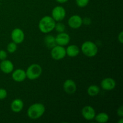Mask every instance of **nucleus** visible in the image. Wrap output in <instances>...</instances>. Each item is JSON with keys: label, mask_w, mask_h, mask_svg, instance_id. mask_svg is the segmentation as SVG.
I'll return each mask as SVG.
<instances>
[{"label": "nucleus", "mask_w": 123, "mask_h": 123, "mask_svg": "<svg viewBox=\"0 0 123 123\" xmlns=\"http://www.w3.org/2000/svg\"><path fill=\"white\" fill-rule=\"evenodd\" d=\"M55 20L50 16H45L40 20L38 22L39 30L44 34H48L55 28Z\"/></svg>", "instance_id": "f257e3e1"}, {"label": "nucleus", "mask_w": 123, "mask_h": 123, "mask_svg": "<svg viewBox=\"0 0 123 123\" xmlns=\"http://www.w3.org/2000/svg\"><path fill=\"white\" fill-rule=\"evenodd\" d=\"M46 111L44 105L41 103H36L31 105L27 110V115L31 120H37L43 116Z\"/></svg>", "instance_id": "f03ea898"}, {"label": "nucleus", "mask_w": 123, "mask_h": 123, "mask_svg": "<svg viewBox=\"0 0 123 123\" xmlns=\"http://www.w3.org/2000/svg\"><path fill=\"white\" fill-rule=\"evenodd\" d=\"M81 51L86 56L92 58L96 56L98 53V48L94 42L86 41L82 44Z\"/></svg>", "instance_id": "7ed1b4c3"}, {"label": "nucleus", "mask_w": 123, "mask_h": 123, "mask_svg": "<svg viewBox=\"0 0 123 123\" xmlns=\"http://www.w3.org/2000/svg\"><path fill=\"white\" fill-rule=\"evenodd\" d=\"M25 72L28 79L32 80H35L42 75V68L38 64H32L28 67Z\"/></svg>", "instance_id": "20e7f679"}, {"label": "nucleus", "mask_w": 123, "mask_h": 123, "mask_svg": "<svg viewBox=\"0 0 123 123\" xmlns=\"http://www.w3.org/2000/svg\"><path fill=\"white\" fill-rule=\"evenodd\" d=\"M50 55L51 57L56 61L62 60L66 56V48L64 46L57 44L51 49Z\"/></svg>", "instance_id": "39448f33"}, {"label": "nucleus", "mask_w": 123, "mask_h": 123, "mask_svg": "<svg viewBox=\"0 0 123 123\" xmlns=\"http://www.w3.org/2000/svg\"><path fill=\"white\" fill-rule=\"evenodd\" d=\"M52 18L55 22H61L66 16V11L62 6H58L54 7L52 10Z\"/></svg>", "instance_id": "423d86ee"}, {"label": "nucleus", "mask_w": 123, "mask_h": 123, "mask_svg": "<svg viewBox=\"0 0 123 123\" xmlns=\"http://www.w3.org/2000/svg\"><path fill=\"white\" fill-rule=\"evenodd\" d=\"M11 38L12 41L17 44H20L25 39V34L24 31L19 28H14L11 32Z\"/></svg>", "instance_id": "0eeeda50"}, {"label": "nucleus", "mask_w": 123, "mask_h": 123, "mask_svg": "<svg viewBox=\"0 0 123 123\" xmlns=\"http://www.w3.org/2000/svg\"><path fill=\"white\" fill-rule=\"evenodd\" d=\"M96 115L94 109L91 106H85L82 109V115L86 120L91 121L94 120Z\"/></svg>", "instance_id": "6e6552de"}, {"label": "nucleus", "mask_w": 123, "mask_h": 123, "mask_svg": "<svg viewBox=\"0 0 123 123\" xmlns=\"http://www.w3.org/2000/svg\"><path fill=\"white\" fill-rule=\"evenodd\" d=\"M64 91L68 94H73L75 93L77 90V86L75 82L72 79H68L64 81L63 84Z\"/></svg>", "instance_id": "1a4fd4ad"}, {"label": "nucleus", "mask_w": 123, "mask_h": 123, "mask_svg": "<svg viewBox=\"0 0 123 123\" xmlns=\"http://www.w3.org/2000/svg\"><path fill=\"white\" fill-rule=\"evenodd\" d=\"M82 24V18L78 14L72 16L68 20V26L72 29L79 28Z\"/></svg>", "instance_id": "9d476101"}, {"label": "nucleus", "mask_w": 123, "mask_h": 123, "mask_svg": "<svg viewBox=\"0 0 123 123\" xmlns=\"http://www.w3.org/2000/svg\"><path fill=\"white\" fill-rule=\"evenodd\" d=\"M56 44L62 46H65L69 43L70 41V37L67 33L65 32L58 33L55 37Z\"/></svg>", "instance_id": "9b49d317"}, {"label": "nucleus", "mask_w": 123, "mask_h": 123, "mask_svg": "<svg viewBox=\"0 0 123 123\" xmlns=\"http://www.w3.org/2000/svg\"><path fill=\"white\" fill-rule=\"evenodd\" d=\"M101 87L106 91H112L116 86V82L113 78H106L101 82Z\"/></svg>", "instance_id": "f8f14e48"}, {"label": "nucleus", "mask_w": 123, "mask_h": 123, "mask_svg": "<svg viewBox=\"0 0 123 123\" xmlns=\"http://www.w3.org/2000/svg\"><path fill=\"white\" fill-rule=\"evenodd\" d=\"M12 77L14 81L17 82H21L24 81L26 78V72L24 70L18 68L12 72Z\"/></svg>", "instance_id": "ddd939ff"}, {"label": "nucleus", "mask_w": 123, "mask_h": 123, "mask_svg": "<svg viewBox=\"0 0 123 123\" xmlns=\"http://www.w3.org/2000/svg\"><path fill=\"white\" fill-rule=\"evenodd\" d=\"M0 70L6 74H9L14 70V65L12 61L6 59L0 62Z\"/></svg>", "instance_id": "4468645a"}, {"label": "nucleus", "mask_w": 123, "mask_h": 123, "mask_svg": "<svg viewBox=\"0 0 123 123\" xmlns=\"http://www.w3.org/2000/svg\"><path fill=\"white\" fill-rule=\"evenodd\" d=\"M24 106V102L20 98H16L12 101L10 105L11 110L15 113L20 112Z\"/></svg>", "instance_id": "2eb2a0df"}, {"label": "nucleus", "mask_w": 123, "mask_h": 123, "mask_svg": "<svg viewBox=\"0 0 123 123\" xmlns=\"http://www.w3.org/2000/svg\"><path fill=\"white\" fill-rule=\"evenodd\" d=\"M66 55H68L70 57H76L80 52L79 48L75 44H70L68 46L66 49Z\"/></svg>", "instance_id": "dca6fc26"}, {"label": "nucleus", "mask_w": 123, "mask_h": 123, "mask_svg": "<svg viewBox=\"0 0 123 123\" xmlns=\"http://www.w3.org/2000/svg\"><path fill=\"white\" fill-rule=\"evenodd\" d=\"M44 43L47 48L49 49H52L54 46L57 45L55 40V37L52 35H47L44 38Z\"/></svg>", "instance_id": "f3484780"}, {"label": "nucleus", "mask_w": 123, "mask_h": 123, "mask_svg": "<svg viewBox=\"0 0 123 123\" xmlns=\"http://www.w3.org/2000/svg\"><path fill=\"white\" fill-rule=\"evenodd\" d=\"M94 119L98 123H106L109 121V117L106 112H100L95 116Z\"/></svg>", "instance_id": "a211bd4d"}, {"label": "nucleus", "mask_w": 123, "mask_h": 123, "mask_svg": "<svg viewBox=\"0 0 123 123\" xmlns=\"http://www.w3.org/2000/svg\"><path fill=\"white\" fill-rule=\"evenodd\" d=\"M100 92V88L96 85H91L88 88L87 93L91 97H94L97 96Z\"/></svg>", "instance_id": "6ab92c4d"}, {"label": "nucleus", "mask_w": 123, "mask_h": 123, "mask_svg": "<svg viewBox=\"0 0 123 123\" xmlns=\"http://www.w3.org/2000/svg\"><path fill=\"white\" fill-rule=\"evenodd\" d=\"M54 30H56V32H58V33L65 32V30H66V26H65L64 24L63 23L61 22H57L55 24Z\"/></svg>", "instance_id": "aec40b11"}, {"label": "nucleus", "mask_w": 123, "mask_h": 123, "mask_svg": "<svg viewBox=\"0 0 123 123\" xmlns=\"http://www.w3.org/2000/svg\"><path fill=\"white\" fill-rule=\"evenodd\" d=\"M17 48H18V46H17L16 43L12 42L8 44L7 46V50L8 52L10 53V54H13V53L15 52L16 51Z\"/></svg>", "instance_id": "412c9836"}, {"label": "nucleus", "mask_w": 123, "mask_h": 123, "mask_svg": "<svg viewBox=\"0 0 123 123\" xmlns=\"http://www.w3.org/2000/svg\"><path fill=\"white\" fill-rule=\"evenodd\" d=\"M90 0H76V5L80 8L85 7L88 4Z\"/></svg>", "instance_id": "4be33fe9"}, {"label": "nucleus", "mask_w": 123, "mask_h": 123, "mask_svg": "<svg viewBox=\"0 0 123 123\" xmlns=\"http://www.w3.org/2000/svg\"><path fill=\"white\" fill-rule=\"evenodd\" d=\"M7 97V91L4 88H0V100H4Z\"/></svg>", "instance_id": "5701e85b"}, {"label": "nucleus", "mask_w": 123, "mask_h": 123, "mask_svg": "<svg viewBox=\"0 0 123 123\" xmlns=\"http://www.w3.org/2000/svg\"><path fill=\"white\" fill-rule=\"evenodd\" d=\"M7 53L4 50H0V60L2 61L7 58Z\"/></svg>", "instance_id": "b1692460"}, {"label": "nucleus", "mask_w": 123, "mask_h": 123, "mask_svg": "<svg viewBox=\"0 0 123 123\" xmlns=\"http://www.w3.org/2000/svg\"><path fill=\"white\" fill-rule=\"evenodd\" d=\"M117 115L119 117H120L121 118H122L123 117V107L121 106L120 108L118 109L117 110Z\"/></svg>", "instance_id": "393cba45"}, {"label": "nucleus", "mask_w": 123, "mask_h": 123, "mask_svg": "<svg viewBox=\"0 0 123 123\" xmlns=\"http://www.w3.org/2000/svg\"><path fill=\"white\" fill-rule=\"evenodd\" d=\"M91 22V19L88 18H85V19H82V23L85 25H90Z\"/></svg>", "instance_id": "a878e982"}, {"label": "nucleus", "mask_w": 123, "mask_h": 123, "mask_svg": "<svg viewBox=\"0 0 123 123\" xmlns=\"http://www.w3.org/2000/svg\"><path fill=\"white\" fill-rule=\"evenodd\" d=\"M118 41L121 43H123V31H121V32L118 34Z\"/></svg>", "instance_id": "bb28decb"}, {"label": "nucleus", "mask_w": 123, "mask_h": 123, "mask_svg": "<svg viewBox=\"0 0 123 123\" xmlns=\"http://www.w3.org/2000/svg\"><path fill=\"white\" fill-rule=\"evenodd\" d=\"M55 1L60 4H64V3H66V2H67L68 0H55Z\"/></svg>", "instance_id": "cd10ccee"}, {"label": "nucleus", "mask_w": 123, "mask_h": 123, "mask_svg": "<svg viewBox=\"0 0 123 123\" xmlns=\"http://www.w3.org/2000/svg\"><path fill=\"white\" fill-rule=\"evenodd\" d=\"M118 123H123V120L122 118H121L120 119V121H118Z\"/></svg>", "instance_id": "c85d7f7f"}]
</instances>
